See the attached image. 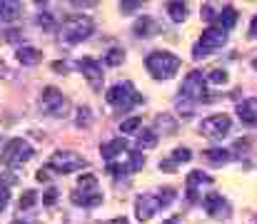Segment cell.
I'll return each instance as SVG.
<instances>
[{
  "mask_svg": "<svg viewBox=\"0 0 257 224\" xmlns=\"http://www.w3.org/2000/svg\"><path fill=\"white\" fill-rule=\"evenodd\" d=\"M98 187V177L95 174H80L78 179V189L80 192H88V189H95Z\"/></svg>",
  "mask_w": 257,
  "mask_h": 224,
  "instance_id": "cb8c5ba5",
  "label": "cell"
},
{
  "mask_svg": "<svg viewBox=\"0 0 257 224\" xmlns=\"http://www.w3.org/2000/svg\"><path fill=\"white\" fill-rule=\"evenodd\" d=\"M50 169L60 172V174H68V172H78L85 167V160L78 154V152H55L48 162Z\"/></svg>",
  "mask_w": 257,
  "mask_h": 224,
  "instance_id": "ba28073f",
  "label": "cell"
},
{
  "mask_svg": "<svg viewBox=\"0 0 257 224\" xmlns=\"http://www.w3.org/2000/svg\"><path fill=\"white\" fill-rule=\"evenodd\" d=\"M93 20L88 15H68L60 25V35L68 42H82L93 35Z\"/></svg>",
  "mask_w": 257,
  "mask_h": 224,
  "instance_id": "3957f363",
  "label": "cell"
},
{
  "mask_svg": "<svg viewBox=\"0 0 257 224\" xmlns=\"http://www.w3.org/2000/svg\"><path fill=\"white\" fill-rule=\"evenodd\" d=\"M105 100H108L115 110H120V112H127L130 107H135L142 97H140V93L133 87V82H118V85H113L110 90H108V95H105Z\"/></svg>",
  "mask_w": 257,
  "mask_h": 224,
  "instance_id": "277c9868",
  "label": "cell"
},
{
  "mask_svg": "<svg viewBox=\"0 0 257 224\" xmlns=\"http://www.w3.org/2000/svg\"><path fill=\"white\" fill-rule=\"evenodd\" d=\"M173 199H175L173 189H165L160 194H140L138 202H135V214H138L140 222H147V219H153L162 207H167Z\"/></svg>",
  "mask_w": 257,
  "mask_h": 224,
  "instance_id": "7a4b0ae2",
  "label": "cell"
},
{
  "mask_svg": "<svg viewBox=\"0 0 257 224\" xmlns=\"http://www.w3.org/2000/svg\"><path fill=\"white\" fill-rule=\"evenodd\" d=\"M35 202H38V194L35 192H30V189L23 192V197H20V209H30Z\"/></svg>",
  "mask_w": 257,
  "mask_h": 224,
  "instance_id": "4dcf8cb0",
  "label": "cell"
},
{
  "mask_svg": "<svg viewBox=\"0 0 257 224\" xmlns=\"http://www.w3.org/2000/svg\"><path fill=\"white\" fill-rule=\"evenodd\" d=\"M30 157H33V147H30L25 140L15 137V140H10V142L5 145L3 162H5L8 167H23V165L30 160Z\"/></svg>",
  "mask_w": 257,
  "mask_h": 224,
  "instance_id": "8992f818",
  "label": "cell"
},
{
  "mask_svg": "<svg viewBox=\"0 0 257 224\" xmlns=\"http://www.w3.org/2000/svg\"><path fill=\"white\" fill-rule=\"evenodd\" d=\"M122 60H125V50H120V48H113V50L108 53V57H105V62L113 65V67H118Z\"/></svg>",
  "mask_w": 257,
  "mask_h": 224,
  "instance_id": "83f0119b",
  "label": "cell"
},
{
  "mask_svg": "<svg viewBox=\"0 0 257 224\" xmlns=\"http://www.w3.org/2000/svg\"><path fill=\"white\" fill-rule=\"evenodd\" d=\"M205 82H207V80L202 77V73H190V75L182 80V85H180V95H182V100H190V102L202 100V97L207 95Z\"/></svg>",
  "mask_w": 257,
  "mask_h": 224,
  "instance_id": "9c48e42d",
  "label": "cell"
},
{
  "mask_svg": "<svg viewBox=\"0 0 257 224\" xmlns=\"http://www.w3.org/2000/svg\"><path fill=\"white\" fill-rule=\"evenodd\" d=\"M42 110L53 117H62L70 110V102H68V97H62V93L58 87L50 85V87L42 90Z\"/></svg>",
  "mask_w": 257,
  "mask_h": 224,
  "instance_id": "52a82bcc",
  "label": "cell"
},
{
  "mask_svg": "<svg viewBox=\"0 0 257 224\" xmlns=\"http://www.w3.org/2000/svg\"><path fill=\"white\" fill-rule=\"evenodd\" d=\"M192 160V152L187 149V147H178L175 152H173V162L175 165H180V162H190Z\"/></svg>",
  "mask_w": 257,
  "mask_h": 224,
  "instance_id": "f546056e",
  "label": "cell"
},
{
  "mask_svg": "<svg viewBox=\"0 0 257 224\" xmlns=\"http://www.w3.org/2000/svg\"><path fill=\"white\" fill-rule=\"evenodd\" d=\"M53 70H58V73H65V70H68V65H65V62H53Z\"/></svg>",
  "mask_w": 257,
  "mask_h": 224,
  "instance_id": "ab89813d",
  "label": "cell"
},
{
  "mask_svg": "<svg viewBox=\"0 0 257 224\" xmlns=\"http://www.w3.org/2000/svg\"><path fill=\"white\" fill-rule=\"evenodd\" d=\"M230 117L227 115H210L207 120H202L200 125V132L205 134V137H225V134L230 132Z\"/></svg>",
  "mask_w": 257,
  "mask_h": 224,
  "instance_id": "30bf717a",
  "label": "cell"
},
{
  "mask_svg": "<svg viewBox=\"0 0 257 224\" xmlns=\"http://www.w3.org/2000/svg\"><path fill=\"white\" fill-rule=\"evenodd\" d=\"M8 199H10L8 197V189H0V214H3V209L8 207Z\"/></svg>",
  "mask_w": 257,
  "mask_h": 224,
  "instance_id": "74e56055",
  "label": "cell"
},
{
  "mask_svg": "<svg viewBox=\"0 0 257 224\" xmlns=\"http://www.w3.org/2000/svg\"><path fill=\"white\" fill-rule=\"evenodd\" d=\"M202 205H205L207 214H212V217H222V212L227 209V207H225V202H222V197H220V194H207V197L202 199Z\"/></svg>",
  "mask_w": 257,
  "mask_h": 224,
  "instance_id": "2e32d148",
  "label": "cell"
},
{
  "mask_svg": "<svg viewBox=\"0 0 257 224\" xmlns=\"http://www.w3.org/2000/svg\"><path fill=\"white\" fill-rule=\"evenodd\" d=\"M167 15L173 22H182L187 18V5L185 3H167Z\"/></svg>",
  "mask_w": 257,
  "mask_h": 224,
  "instance_id": "ffe728a7",
  "label": "cell"
},
{
  "mask_svg": "<svg viewBox=\"0 0 257 224\" xmlns=\"http://www.w3.org/2000/svg\"><path fill=\"white\" fill-rule=\"evenodd\" d=\"M145 67L150 70V75L158 77V80H170L175 73H178V67H180V57L173 55V53H167V50H155V53H150L145 57Z\"/></svg>",
  "mask_w": 257,
  "mask_h": 224,
  "instance_id": "6da1fadb",
  "label": "cell"
},
{
  "mask_svg": "<svg viewBox=\"0 0 257 224\" xmlns=\"http://www.w3.org/2000/svg\"><path fill=\"white\" fill-rule=\"evenodd\" d=\"M18 30H8V33H0V40H5V42H15L18 40Z\"/></svg>",
  "mask_w": 257,
  "mask_h": 224,
  "instance_id": "8d00e7d4",
  "label": "cell"
},
{
  "mask_svg": "<svg viewBox=\"0 0 257 224\" xmlns=\"http://www.w3.org/2000/svg\"><path fill=\"white\" fill-rule=\"evenodd\" d=\"M140 125H142V120H140V117H127V120H122L120 132H122V134H130V132H135Z\"/></svg>",
  "mask_w": 257,
  "mask_h": 224,
  "instance_id": "4316f807",
  "label": "cell"
},
{
  "mask_svg": "<svg viewBox=\"0 0 257 224\" xmlns=\"http://www.w3.org/2000/svg\"><path fill=\"white\" fill-rule=\"evenodd\" d=\"M140 8H142V3H120V13H135Z\"/></svg>",
  "mask_w": 257,
  "mask_h": 224,
  "instance_id": "e575fe53",
  "label": "cell"
},
{
  "mask_svg": "<svg viewBox=\"0 0 257 224\" xmlns=\"http://www.w3.org/2000/svg\"><path fill=\"white\" fill-rule=\"evenodd\" d=\"M127 149V140L125 137H115V140H110V142H105L102 147H100V154L105 157L108 162H113L118 154H122Z\"/></svg>",
  "mask_w": 257,
  "mask_h": 224,
  "instance_id": "4fadbf2b",
  "label": "cell"
},
{
  "mask_svg": "<svg viewBox=\"0 0 257 224\" xmlns=\"http://www.w3.org/2000/svg\"><path fill=\"white\" fill-rule=\"evenodd\" d=\"M75 125H78V127H88V125H90V107H78Z\"/></svg>",
  "mask_w": 257,
  "mask_h": 224,
  "instance_id": "f1b7e54d",
  "label": "cell"
},
{
  "mask_svg": "<svg viewBox=\"0 0 257 224\" xmlns=\"http://www.w3.org/2000/svg\"><path fill=\"white\" fill-rule=\"evenodd\" d=\"M5 75H8V67H5L3 60H0V77H5Z\"/></svg>",
  "mask_w": 257,
  "mask_h": 224,
  "instance_id": "ee69618b",
  "label": "cell"
},
{
  "mask_svg": "<svg viewBox=\"0 0 257 224\" xmlns=\"http://www.w3.org/2000/svg\"><path fill=\"white\" fill-rule=\"evenodd\" d=\"M235 22H237V10H235L232 5H227V8H222V10H220L215 25H220L222 30H230V28H235Z\"/></svg>",
  "mask_w": 257,
  "mask_h": 224,
  "instance_id": "e0dca14e",
  "label": "cell"
},
{
  "mask_svg": "<svg viewBox=\"0 0 257 224\" xmlns=\"http://www.w3.org/2000/svg\"><path fill=\"white\" fill-rule=\"evenodd\" d=\"M225 42H227V30H222L220 25H210V28L202 33L200 42L195 45V48H192V57L202 60V57H207L210 53L220 50Z\"/></svg>",
  "mask_w": 257,
  "mask_h": 224,
  "instance_id": "5b68a950",
  "label": "cell"
},
{
  "mask_svg": "<svg viewBox=\"0 0 257 224\" xmlns=\"http://www.w3.org/2000/svg\"><path fill=\"white\" fill-rule=\"evenodd\" d=\"M178 165L173 162V160H165V162H160V169H175Z\"/></svg>",
  "mask_w": 257,
  "mask_h": 224,
  "instance_id": "f35d334b",
  "label": "cell"
},
{
  "mask_svg": "<svg viewBox=\"0 0 257 224\" xmlns=\"http://www.w3.org/2000/svg\"><path fill=\"white\" fill-rule=\"evenodd\" d=\"M42 60V53L38 48H30V45H23V48L18 50V62L25 65V67H33Z\"/></svg>",
  "mask_w": 257,
  "mask_h": 224,
  "instance_id": "5bb4252c",
  "label": "cell"
},
{
  "mask_svg": "<svg viewBox=\"0 0 257 224\" xmlns=\"http://www.w3.org/2000/svg\"><path fill=\"white\" fill-rule=\"evenodd\" d=\"M10 224H25V222H23V219H18V222H10Z\"/></svg>",
  "mask_w": 257,
  "mask_h": 224,
  "instance_id": "f6af8a7d",
  "label": "cell"
},
{
  "mask_svg": "<svg viewBox=\"0 0 257 224\" xmlns=\"http://www.w3.org/2000/svg\"><path fill=\"white\" fill-rule=\"evenodd\" d=\"M158 127H162V130H167V132H173V130H175V122H170L167 117H158Z\"/></svg>",
  "mask_w": 257,
  "mask_h": 224,
  "instance_id": "d590c367",
  "label": "cell"
},
{
  "mask_svg": "<svg viewBox=\"0 0 257 224\" xmlns=\"http://www.w3.org/2000/svg\"><path fill=\"white\" fill-rule=\"evenodd\" d=\"M192 110H195V105H192L190 100H178V112H180L182 117H190Z\"/></svg>",
  "mask_w": 257,
  "mask_h": 224,
  "instance_id": "1f68e13d",
  "label": "cell"
},
{
  "mask_svg": "<svg viewBox=\"0 0 257 224\" xmlns=\"http://www.w3.org/2000/svg\"><path fill=\"white\" fill-rule=\"evenodd\" d=\"M150 30H153V20L150 18H140L135 22V35L138 37H150Z\"/></svg>",
  "mask_w": 257,
  "mask_h": 224,
  "instance_id": "603a6c76",
  "label": "cell"
},
{
  "mask_svg": "<svg viewBox=\"0 0 257 224\" xmlns=\"http://www.w3.org/2000/svg\"><path fill=\"white\" fill-rule=\"evenodd\" d=\"M237 117L245 125H255L257 122V97H247L237 105Z\"/></svg>",
  "mask_w": 257,
  "mask_h": 224,
  "instance_id": "7c38bea8",
  "label": "cell"
},
{
  "mask_svg": "<svg viewBox=\"0 0 257 224\" xmlns=\"http://www.w3.org/2000/svg\"><path fill=\"white\" fill-rule=\"evenodd\" d=\"M127 157H130V162H127V169H130V172H138V169L145 167V157H142V152H130Z\"/></svg>",
  "mask_w": 257,
  "mask_h": 224,
  "instance_id": "484cf974",
  "label": "cell"
},
{
  "mask_svg": "<svg viewBox=\"0 0 257 224\" xmlns=\"http://www.w3.org/2000/svg\"><path fill=\"white\" fill-rule=\"evenodd\" d=\"M20 15L18 3H0V20H15Z\"/></svg>",
  "mask_w": 257,
  "mask_h": 224,
  "instance_id": "7402d4cb",
  "label": "cell"
},
{
  "mask_svg": "<svg viewBox=\"0 0 257 224\" xmlns=\"http://www.w3.org/2000/svg\"><path fill=\"white\" fill-rule=\"evenodd\" d=\"M252 67H255V70H257V60H255V62H252Z\"/></svg>",
  "mask_w": 257,
  "mask_h": 224,
  "instance_id": "bcb514c9",
  "label": "cell"
},
{
  "mask_svg": "<svg viewBox=\"0 0 257 224\" xmlns=\"http://www.w3.org/2000/svg\"><path fill=\"white\" fill-rule=\"evenodd\" d=\"M78 67L82 70V75H85V80L90 82V87L93 90H100L102 87V65L98 62V60H93V57H82L80 62H78Z\"/></svg>",
  "mask_w": 257,
  "mask_h": 224,
  "instance_id": "8fae6325",
  "label": "cell"
},
{
  "mask_svg": "<svg viewBox=\"0 0 257 224\" xmlns=\"http://www.w3.org/2000/svg\"><path fill=\"white\" fill-rule=\"evenodd\" d=\"M205 80L212 82V85H225V82H227V73L222 70V67H215V70H210V73L205 75Z\"/></svg>",
  "mask_w": 257,
  "mask_h": 224,
  "instance_id": "d4e9b609",
  "label": "cell"
},
{
  "mask_svg": "<svg viewBox=\"0 0 257 224\" xmlns=\"http://www.w3.org/2000/svg\"><path fill=\"white\" fill-rule=\"evenodd\" d=\"M42 202H45L48 207H53L55 202H58V189H55V187H50V189H48L45 194H42Z\"/></svg>",
  "mask_w": 257,
  "mask_h": 224,
  "instance_id": "836d02e7",
  "label": "cell"
},
{
  "mask_svg": "<svg viewBox=\"0 0 257 224\" xmlns=\"http://www.w3.org/2000/svg\"><path fill=\"white\" fill-rule=\"evenodd\" d=\"M158 145V134L153 132V130H142L140 134H138V147L140 149H153Z\"/></svg>",
  "mask_w": 257,
  "mask_h": 224,
  "instance_id": "44dd1931",
  "label": "cell"
},
{
  "mask_svg": "<svg viewBox=\"0 0 257 224\" xmlns=\"http://www.w3.org/2000/svg\"><path fill=\"white\" fill-rule=\"evenodd\" d=\"M35 179H38V182H48V172H45V169H40V172L35 174Z\"/></svg>",
  "mask_w": 257,
  "mask_h": 224,
  "instance_id": "60d3db41",
  "label": "cell"
},
{
  "mask_svg": "<svg viewBox=\"0 0 257 224\" xmlns=\"http://www.w3.org/2000/svg\"><path fill=\"white\" fill-rule=\"evenodd\" d=\"M250 35H255V37H257V15H255V20H252V25H250Z\"/></svg>",
  "mask_w": 257,
  "mask_h": 224,
  "instance_id": "7bdbcfd3",
  "label": "cell"
},
{
  "mask_svg": "<svg viewBox=\"0 0 257 224\" xmlns=\"http://www.w3.org/2000/svg\"><path fill=\"white\" fill-rule=\"evenodd\" d=\"M70 199L78 207H98L102 202V194H98V192H75Z\"/></svg>",
  "mask_w": 257,
  "mask_h": 224,
  "instance_id": "9a60e30c",
  "label": "cell"
},
{
  "mask_svg": "<svg viewBox=\"0 0 257 224\" xmlns=\"http://www.w3.org/2000/svg\"><path fill=\"white\" fill-rule=\"evenodd\" d=\"M125 172H130V169H127V165H118V162H110L108 165V174H113V177L125 174Z\"/></svg>",
  "mask_w": 257,
  "mask_h": 224,
  "instance_id": "d6a6232c",
  "label": "cell"
},
{
  "mask_svg": "<svg viewBox=\"0 0 257 224\" xmlns=\"http://www.w3.org/2000/svg\"><path fill=\"white\" fill-rule=\"evenodd\" d=\"M202 154H205V160H207L210 165H225V162L230 160V152L222 149V147H210V149H205Z\"/></svg>",
  "mask_w": 257,
  "mask_h": 224,
  "instance_id": "ac0fdd59",
  "label": "cell"
},
{
  "mask_svg": "<svg viewBox=\"0 0 257 224\" xmlns=\"http://www.w3.org/2000/svg\"><path fill=\"white\" fill-rule=\"evenodd\" d=\"M105 224H130L125 217H118V219H110V222H105Z\"/></svg>",
  "mask_w": 257,
  "mask_h": 224,
  "instance_id": "b9f144b4",
  "label": "cell"
},
{
  "mask_svg": "<svg viewBox=\"0 0 257 224\" xmlns=\"http://www.w3.org/2000/svg\"><path fill=\"white\" fill-rule=\"evenodd\" d=\"M200 182H210V177H205V174L198 172V169L187 174V197H190V199H195V197H198V194H195V187H198Z\"/></svg>",
  "mask_w": 257,
  "mask_h": 224,
  "instance_id": "d6986e66",
  "label": "cell"
}]
</instances>
